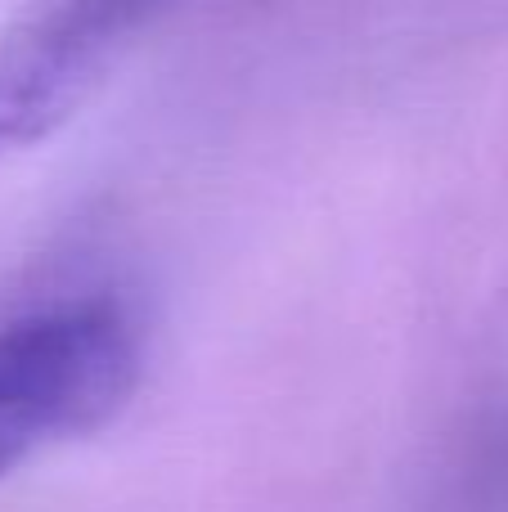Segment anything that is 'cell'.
I'll return each instance as SVG.
<instances>
[{
	"label": "cell",
	"instance_id": "cell-2",
	"mask_svg": "<svg viewBox=\"0 0 508 512\" xmlns=\"http://www.w3.org/2000/svg\"><path fill=\"white\" fill-rule=\"evenodd\" d=\"M176 0H36L0 32V158L54 131Z\"/></svg>",
	"mask_w": 508,
	"mask_h": 512
},
{
	"label": "cell",
	"instance_id": "cell-1",
	"mask_svg": "<svg viewBox=\"0 0 508 512\" xmlns=\"http://www.w3.org/2000/svg\"><path fill=\"white\" fill-rule=\"evenodd\" d=\"M140 387V333L117 301H63L0 328V477L99 432Z\"/></svg>",
	"mask_w": 508,
	"mask_h": 512
}]
</instances>
